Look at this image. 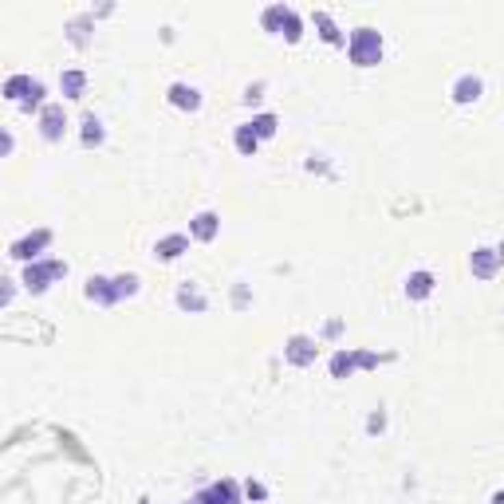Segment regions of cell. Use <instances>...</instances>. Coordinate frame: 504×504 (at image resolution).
Masks as SVG:
<instances>
[{
	"instance_id": "obj_1",
	"label": "cell",
	"mask_w": 504,
	"mask_h": 504,
	"mask_svg": "<svg viewBox=\"0 0 504 504\" xmlns=\"http://www.w3.org/2000/svg\"><path fill=\"white\" fill-rule=\"evenodd\" d=\"M346 51H351V63H359V67H375V63L382 60V36H378L375 28L351 32V44H346Z\"/></svg>"
},
{
	"instance_id": "obj_2",
	"label": "cell",
	"mask_w": 504,
	"mask_h": 504,
	"mask_svg": "<svg viewBox=\"0 0 504 504\" xmlns=\"http://www.w3.org/2000/svg\"><path fill=\"white\" fill-rule=\"evenodd\" d=\"M4 94H8V99H16L24 110H32L40 99H44V83H36L32 75H12L8 83H4Z\"/></svg>"
},
{
	"instance_id": "obj_3",
	"label": "cell",
	"mask_w": 504,
	"mask_h": 504,
	"mask_svg": "<svg viewBox=\"0 0 504 504\" xmlns=\"http://www.w3.org/2000/svg\"><path fill=\"white\" fill-rule=\"evenodd\" d=\"M63 276H67V268H63L60 260H47V264H28V268H24V288L40 296L47 284H51V280H63Z\"/></svg>"
},
{
	"instance_id": "obj_4",
	"label": "cell",
	"mask_w": 504,
	"mask_h": 504,
	"mask_svg": "<svg viewBox=\"0 0 504 504\" xmlns=\"http://www.w3.org/2000/svg\"><path fill=\"white\" fill-rule=\"evenodd\" d=\"M40 130H44L47 142H60L63 138V130H67V114H63L60 103H47V107H44V114H40Z\"/></svg>"
},
{
	"instance_id": "obj_5",
	"label": "cell",
	"mask_w": 504,
	"mask_h": 504,
	"mask_svg": "<svg viewBox=\"0 0 504 504\" xmlns=\"http://www.w3.org/2000/svg\"><path fill=\"white\" fill-rule=\"evenodd\" d=\"M315 351H319V346H315L307 335H292V339H288V346H284V355H288V362H292V366H312V362H315Z\"/></svg>"
},
{
	"instance_id": "obj_6",
	"label": "cell",
	"mask_w": 504,
	"mask_h": 504,
	"mask_svg": "<svg viewBox=\"0 0 504 504\" xmlns=\"http://www.w3.org/2000/svg\"><path fill=\"white\" fill-rule=\"evenodd\" d=\"M47 244H51V233H47V229H40V233H32V236H24V240H16V244H12V256L32 264V260L40 256V249H47Z\"/></svg>"
},
{
	"instance_id": "obj_7",
	"label": "cell",
	"mask_w": 504,
	"mask_h": 504,
	"mask_svg": "<svg viewBox=\"0 0 504 504\" xmlns=\"http://www.w3.org/2000/svg\"><path fill=\"white\" fill-rule=\"evenodd\" d=\"M496 268H501V252H496V249H477V252H473V276L492 280V276H496Z\"/></svg>"
},
{
	"instance_id": "obj_8",
	"label": "cell",
	"mask_w": 504,
	"mask_h": 504,
	"mask_svg": "<svg viewBox=\"0 0 504 504\" xmlns=\"http://www.w3.org/2000/svg\"><path fill=\"white\" fill-rule=\"evenodd\" d=\"M197 504H236V485L233 481H217L209 492L197 496Z\"/></svg>"
},
{
	"instance_id": "obj_9",
	"label": "cell",
	"mask_w": 504,
	"mask_h": 504,
	"mask_svg": "<svg viewBox=\"0 0 504 504\" xmlns=\"http://www.w3.org/2000/svg\"><path fill=\"white\" fill-rule=\"evenodd\" d=\"M170 103L177 110H197V107H201V94L193 91V87H186V83H173V87H170Z\"/></svg>"
},
{
	"instance_id": "obj_10",
	"label": "cell",
	"mask_w": 504,
	"mask_h": 504,
	"mask_svg": "<svg viewBox=\"0 0 504 504\" xmlns=\"http://www.w3.org/2000/svg\"><path fill=\"white\" fill-rule=\"evenodd\" d=\"M189 249V236H181V233H173V236H162V240H158V256H162V260H177V256H181V252Z\"/></svg>"
},
{
	"instance_id": "obj_11",
	"label": "cell",
	"mask_w": 504,
	"mask_h": 504,
	"mask_svg": "<svg viewBox=\"0 0 504 504\" xmlns=\"http://www.w3.org/2000/svg\"><path fill=\"white\" fill-rule=\"evenodd\" d=\"M189 229H193V236H197V240H213V236H217V229H220V220H217V213H197Z\"/></svg>"
},
{
	"instance_id": "obj_12",
	"label": "cell",
	"mask_w": 504,
	"mask_h": 504,
	"mask_svg": "<svg viewBox=\"0 0 504 504\" xmlns=\"http://www.w3.org/2000/svg\"><path fill=\"white\" fill-rule=\"evenodd\" d=\"M429 292H433V276H429V272H410L406 296H410V299H425Z\"/></svg>"
},
{
	"instance_id": "obj_13",
	"label": "cell",
	"mask_w": 504,
	"mask_h": 504,
	"mask_svg": "<svg viewBox=\"0 0 504 504\" xmlns=\"http://www.w3.org/2000/svg\"><path fill=\"white\" fill-rule=\"evenodd\" d=\"M87 299H94V303H114V284L103 280V276H91V280H87Z\"/></svg>"
},
{
	"instance_id": "obj_14",
	"label": "cell",
	"mask_w": 504,
	"mask_h": 504,
	"mask_svg": "<svg viewBox=\"0 0 504 504\" xmlns=\"http://www.w3.org/2000/svg\"><path fill=\"white\" fill-rule=\"evenodd\" d=\"M453 99L457 103H473V99H481V79L477 75H465L453 83Z\"/></svg>"
},
{
	"instance_id": "obj_15",
	"label": "cell",
	"mask_w": 504,
	"mask_h": 504,
	"mask_svg": "<svg viewBox=\"0 0 504 504\" xmlns=\"http://www.w3.org/2000/svg\"><path fill=\"white\" fill-rule=\"evenodd\" d=\"M355 370V351H335L331 355V378H346Z\"/></svg>"
},
{
	"instance_id": "obj_16",
	"label": "cell",
	"mask_w": 504,
	"mask_h": 504,
	"mask_svg": "<svg viewBox=\"0 0 504 504\" xmlns=\"http://www.w3.org/2000/svg\"><path fill=\"white\" fill-rule=\"evenodd\" d=\"M60 87H63V94H67V99H79V94H83V87H87V75H83V71H63Z\"/></svg>"
},
{
	"instance_id": "obj_17",
	"label": "cell",
	"mask_w": 504,
	"mask_h": 504,
	"mask_svg": "<svg viewBox=\"0 0 504 504\" xmlns=\"http://www.w3.org/2000/svg\"><path fill=\"white\" fill-rule=\"evenodd\" d=\"M315 28H319V36H323L327 44H343V32L331 24V16H327V12H315Z\"/></svg>"
},
{
	"instance_id": "obj_18",
	"label": "cell",
	"mask_w": 504,
	"mask_h": 504,
	"mask_svg": "<svg viewBox=\"0 0 504 504\" xmlns=\"http://www.w3.org/2000/svg\"><path fill=\"white\" fill-rule=\"evenodd\" d=\"M276 114H256V118H252L249 123V130L252 134H256V138H272V134H276Z\"/></svg>"
},
{
	"instance_id": "obj_19",
	"label": "cell",
	"mask_w": 504,
	"mask_h": 504,
	"mask_svg": "<svg viewBox=\"0 0 504 504\" xmlns=\"http://www.w3.org/2000/svg\"><path fill=\"white\" fill-rule=\"evenodd\" d=\"M83 142H87V146H99V142H103V123H99L94 114L83 118Z\"/></svg>"
},
{
	"instance_id": "obj_20",
	"label": "cell",
	"mask_w": 504,
	"mask_h": 504,
	"mask_svg": "<svg viewBox=\"0 0 504 504\" xmlns=\"http://www.w3.org/2000/svg\"><path fill=\"white\" fill-rule=\"evenodd\" d=\"M256 146H260V138L252 134L249 126H236V150L240 154H256Z\"/></svg>"
},
{
	"instance_id": "obj_21",
	"label": "cell",
	"mask_w": 504,
	"mask_h": 504,
	"mask_svg": "<svg viewBox=\"0 0 504 504\" xmlns=\"http://www.w3.org/2000/svg\"><path fill=\"white\" fill-rule=\"evenodd\" d=\"M280 32L288 36V44H296L299 36H303V24H299V16L292 12V8H288V16H284V28Z\"/></svg>"
},
{
	"instance_id": "obj_22",
	"label": "cell",
	"mask_w": 504,
	"mask_h": 504,
	"mask_svg": "<svg viewBox=\"0 0 504 504\" xmlns=\"http://www.w3.org/2000/svg\"><path fill=\"white\" fill-rule=\"evenodd\" d=\"M177 303H181V307H193V312H201L205 296L197 292V288H181V292H177Z\"/></svg>"
},
{
	"instance_id": "obj_23",
	"label": "cell",
	"mask_w": 504,
	"mask_h": 504,
	"mask_svg": "<svg viewBox=\"0 0 504 504\" xmlns=\"http://www.w3.org/2000/svg\"><path fill=\"white\" fill-rule=\"evenodd\" d=\"M284 16H288V8H284V4H272V8L264 12V28L268 32H280L284 28Z\"/></svg>"
},
{
	"instance_id": "obj_24",
	"label": "cell",
	"mask_w": 504,
	"mask_h": 504,
	"mask_svg": "<svg viewBox=\"0 0 504 504\" xmlns=\"http://www.w3.org/2000/svg\"><path fill=\"white\" fill-rule=\"evenodd\" d=\"M110 284H114V299L134 296V292H138V276H118V280H110Z\"/></svg>"
},
{
	"instance_id": "obj_25",
	"label": "cell",
	"mask_w": 504,
	"mask_h": 504,
	"mask_svg": "<svg viewBox=\"0 0 504 504\" xmlns=\"http://www.w3.org/2000/svg\"><path fill=\"white\" fill-rule=\"evenodd\" d=\"M244 492H249V501H264V496H268V488L260 485V481H249V485H244Z\"/></svg>"
},
{
	"instance_id": "obj_26",
	"label": "cell",
	"mask_w": 504,
	"mask_h": 504,
	"mask_svg": "<svg viewBox=\"0 0 504 504\" xmlns=\"http://www.w3.org/2000/svg\"><path fill=\"white\" fill-rule=\"evenodd\" d=\"M12 296H16L12 280H4V276H0V307H4V303H12Z\"/></svg>"
},
{
	"instance_id": "obj_27",
	"label": "cell",
	"mask_w": 504,
	"mask_h": 504,
	"mask_svg": "<svg viewBox=\"0 0 504 504\" xmlns=\"http://www.w3.org/2000/svg\"><path fill=\"white\" fill-rule=\"evenodd\" d=\"M8 154H12V134L0 130V158H8Z\"/></svg>"
},
{
	"instance_id": "obj_28",
	"label": "cell",
	"mask_w": 504,
	"mask_h": 504,
	"mask_svg": "<svg viewBox=\"0 0 504 504\" xmlns=\"http://www.w3.org/2000/svg\"><path fill=\"white\" fill-rule=\"evenodd\" d=\"M193 504H197V501H193Z\"/></svg>"
}]
</instances>
